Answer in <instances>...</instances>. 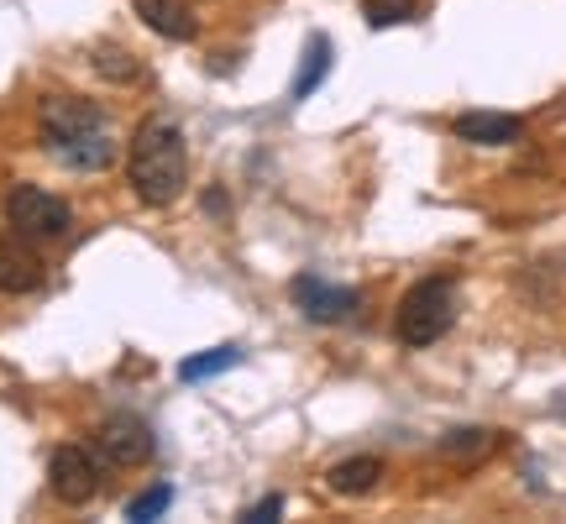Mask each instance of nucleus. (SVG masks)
<instances>
[{
    "label": "nucleus",
    "instance_id": "nucleus-1",
    "mask_svg": "<svg viewBox=\"0 0 566 524\" xmlns=\"http://www.w3.org/2000/svg\"><path fill=\"white\" fill-rule=\"evenodd\" d=\"M38 132L42 147L63 163V168H80V174H101L116 163V132L95 101L80 95H48L38 111Z\"/></svg>",
    "mask_w": 566,
    "mask_h": 524
},
{
    "label": "nucleus",
    "instance_id": "nucleus-2",
    "mask_svg": "<svg viewBox=\"0 0 566 524\" xmlns=\"http://www.w3.org/2000/svg\"><path fill=\"white\" fill-rule=\"evenodd\" d=\"M126 179L137 189L142 205H174L189 184V153H184V132L163 116H147L137 137L126 147Z\"/></svg>",
    "mask_w": 566,
    "mask_h": 524
},
{
    "label": "nucleus",
    "instance_id": "nucleus-3",
    "mask_svg": "<svg viewBox=\"0 0 566 524\" xmlns=\"http://www.w3.org/2000/svg\"><path fill=\"white\" fill-rule=\"evenodd\" d=\"M457 325V283L424 279L415 283L399 304V342L405 346H436Z\"/></svg>",
    "mask_w": 566,
    "mask_h": 524
},
{
    "label": "nucleus",
    "instance_id": "nucleus-4",
    "mask_svg": "<svg viewBox=\"0 0 566 524\" xmlns=\"http://www.w3.org/2000/svg\"><path fill=\"white\" fill-rule=\"evenodd\" d=\"M6 221L17 226V237H27V242H59L74 226V210H69V200L48 195L38 184H17L6 195Z\"/></svg>",
    "mask_w": 566,
    "mask_h": 524
},
{
    "label": "nucleus",
    "instance_id": "nucleus-5",
    "mask_svg": "<svg viewBox=\"0 0 566 524\" xmlns=\"http://www.w3.org/2000/svg\"><path fill=\"white\" fill-rule=\"evenodd\" d=\"M105 483V462L90 451V446H59L53 451V462H48V488H53V499L63 504H90Z\"/></svg>",
    "mask_w": 566,
    "mask_h": 524
},
{
    "label": "nucleus",
    "instance_id": "nucleus-6",
    "mask_svg": "<svg viewBox=\"0 0 566 524\" xmlns=\"http://www.w3.org/2000/svg\"><path fill=\"white\" fill-rule=\"evenodd\" d=\"M95 446L105 451V462L116 467H142L153 462V430H147V420H137V415H111V420H101V430H95Z\"/></svg>",
    "mask_w": 566,
    "mask_h": 524
},
{
    "label": "nucleus",
    "instance_id": "nucleus-7",
    "mask_svg": "<svg viewBox=\"0 0 566 524\" xmlns=\"http://www.w3.org/2000/svg\"><path fill=\"white\" fill-rule=\"evenodd\" d=\"M294 304H300L315 325H336L357 310V289H336V283L304 273V279H294Z\"/></svg>",
    "mask_w": 566,
    "mask_h": 524
},
{
    "label": "nucleus",
    "instance_id": "nucleus-8",
    "mask_svg": "<svg viewBox=\"0 0 566 524\" xmlns=\"http://www.w3.org/2000/svg\"><path fill=\"white\" fill-rule=\"evenodd\" d=\"M451 132L472 142V147H509V142L525 137V122L520 116H499V111H467V116H457Z\"/></svg>",
    "mask_w": 566,
    "mask_h": 524
},
{
    "label": "nucleus",
    "instance_id": "nucleus-9",
    "mask_svg": "<svg viewBox=\"0 0 566 524\" xmlns=\"http://www.w3.org/2000/svg\"><path fill=\"white\" fill-rule=\"evenodd\" d=\"M42 283V262L32 247H21L17 237L0 231V294H32Z\"/></svg>",
    "mask_w": 566,
    "mask_h": 524
},
{
    "label": "nucleus",
    "instance_id": "nucleus-10",
    "mask_svg": "<svg viewBox=\"0 0 566 524\" xmlns=\"http://www.w3.org/2000/svg\"><path fill=\"white\" fill-rule=\"evenodd\" d=\"M137 17L168 42H189L195 38V11L184 0H137Z\"/></svg>",
    "mask_w": 566,
    "mask_h": 524
},
{
    "label": "nucleus",
    "instance_id": "nucleus-11",
    "mask_svg": "<svg viewBox=\"0 0 566 524\" xmlns=\"http://www.w3.org/2000/svg\"><path fill=\"white\" fill-rule=\"evenodd\" d=\"M378 478H384V462H378V457H346V462H336L331 472H325L331 493H342V499H363V493H373Z\"/></svg>",
    "mask_w": 566,
    "mask_h": 524
},
{
    "label": "nucleus",
    "instance_id": "nucleus-12",
    "mask_svg": "<svg viewBox=\"0 0 566 524\" xmlns=\"http://www.w3.org/2000/svg\"><path fill=\"white\" fill-rule=\"evenodd\" d=\"M493 451H499V430H451L441 441V457L457 467H478Z\"/></svg>",
    "mask_w": 566,
    "mask_h": 524
},
{
    "label": "nucleus",
    "instance_id": "nucleus-13",
    "mask_svg": "<svg viewBox=\"0 0 566 524\" xmlns=\"http://www.w3.org/2000/svg\"><path fill=\"white\" fill-rule=\"evenodd\" d=\"M325 74H331V42L315 32V38L304 42V69H300V80H294V101H310Z\"/></svg>",
    "mask_w": 566,
    "mask_h": 524
},
{
    "label": "nucleus",
    "instance_id": "nucleus-14",
    "mask_svg": "<svg viewBox=\"0 0 566 524\" xmlns=\"http://www.w3.org/2000/svg\"><path fill=\"white\" fill-rule=\"evenodd\" d=\"M237 363H242V346H210L200 357H184L179 378L184 384H200V378H216V373H231Z\"/></svg>",
    "mask_w": 566,
    "mask_h": 524
},
{
    "label": "nucleus",
    "instance_id": "nucleus-15",
    "mask_svg": "<svg viewBox=\"0 0 566 524\" xmlns=\"http://www.w3.org/2000/svg\"><path fill=\"white\" fill-rule=\"evenodd\" d=\"M168 504H174V488H168V483H153L147 493H137V499L126 504V520H132V524H147V520H158V514H168Z\"/></svg>",
    "mask_w": 566,
    "mask_h": 524
},
{
    "label": "nucleus",
    "instance_id": "nucleus-16",
    "mask_svg": "<svg viewBox=\"0 0 566 524\" xmlns=\"http://www.w3.org/2000/svg\"><path fill=\"white\" fill-rule=\"evenodd\" d=\"M420 0H367V27H399L415 17Z\"/></svg>",
    "mask_w": 566,
    "mask_h": 524
},
{
    "label": "nucleus",
    "instance_id": "nucleus-17",
    "mask_svg": "<svg viewBox=\"0 0 566 524\" xmlns=\"http://www.w3.org/2000/svg\"><path fill=\"white\" fill-rule=\"evenodd\" d=\"M95 69H101L105 80H137V63H132V53H122V48H101Z\"/></svg>",
    "mask_w": 566,
    "mask_h": 524
},
{
    "label": "nucleus",
    "instance_id": "nucleus-18",
    "mask_svg": "<svg viewBox=\"0 0 566 524\" xmlns=\"http://www.w3.org/2000/svg\"><path fill=\"white\" fill-rule=\"evenodd\" d=\"M279 514H283V493H268L263 504H258V509H247L242 520H247V524H273Z\"/></svg>",
    "mask_w": 566,
    "mask_h": 524
},
{
    "label": "nucleus",
    "instance_id": "nucleus-19",
    "mask_svg": "<svg viewBox=\"0 0 566 524\" xmlns=\"http://www.w3.org/2000/svg\"><path fill=\"white\" fill-rule=\"evenodd\" d=\"M205 210H210V216H226V195H221V189H210V195H205Z\"/></svg>",
    "mask_w": 566,
    "mask_h": 524
}]
</instances>
